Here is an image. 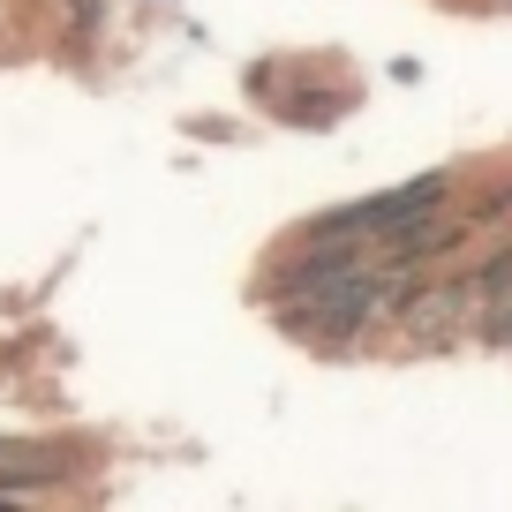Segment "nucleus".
Wrapping results in <instances>:
<instances>
[{
	"label": "nucleus",
	"mask_w": 512,
	"mask_h": 512,
	"mask_svg": "<svg viewBox=\"0 0 512 512\" xmlns=\"http://www.w3.org/2000/svg\"><path fill=\"white\" fill-rule=\"evenodd\" d=\"M347 272H362V241H302V256L272 272V302H309Z\"/></svg>",
	"instance_id": "f257e3e1"
},
{
	"label": "nucleus",
	"mask_w": 512,
	"mask_h": 512,
	"mask_svg": "<svg viewBox=\"0 0 512 512\" xmlns=\"http://www.w3.org/2000/svg\"><path fill=\"white\" fill-rule=\"evenodd\" d=\"M460 294H467V302H490V309L512 302V241H505V249H490L475 272H460Z\"/></svg>",
	"instance_id": "f03ea898"
},
{
	"label": "nucleus",
	"mask_w": 512,
	"mask_h": 512,
	"mask_svg": "<svg viewBox=\"0 0 512 512\" xmlns=\"http://www.w3.org/2000/svg\"><path fill=\"white\" fill-rule=\"evenodd\" d=\"M106 23V0H68V46H91Z\"/></svg>",
	"instance_id": "7ed1b4c3"
},
{
	"label": "nucleus",
	"mask_w": 512,
	"mask_h": 512,
	"mask_svg": "<svg viewBox=\"0 0 512 512\" xmlns=\"http://www.w3.org/2000/svg\"><path fill=\"white\" fill-rule=\"evenodd\" d=\"M0 512H31V505H23V497H16V490H0Z\"/></svg>",
	"instance_id": "20e7f679"
}]
</instances>
